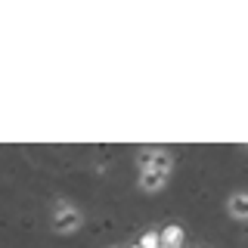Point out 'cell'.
Returning <instances> with one entry per match:
<instances>
[{
    "mask_svg": "<svg viewBox=\"0 0 248 248\" xmlns=\"http://www.w3.org/2000/svg\"><path fill=\"white\" fill-rule=\"evenodd\" d=\"M230 211L236 214V217H248V196H232Z\"/></svg>",
    "mask_w": 248,
    "mask_h": 248,
    "instance_id": "3957f363",
    "label": "cell"
},
{
    "mask_svg": "<svg viewBox=\"0 0 248 248\" xmlns=\"http://www.w3.org/2000/svg\"><path fill=\"white\" fill-rule=\"evenodd\" d=\"M140 183H143V189H158L161 183H165V174H158V170H146L143 177H140Z\"/></svg>",
    "mask_w": 248,
    "mask_h": 248,
    "instance_id": "7a4b0ae2",
    "label": "cell"
},
{
    "mask_svg": "<svg viewBox=\"0 0 248 248\" xmlns=\"http://www.w3.org/2000/svg\"><path fill=\"white\" fill-rule=\"evenodd\" d=\"M152 155H155V152H140V165H143L146 170L152 168Z\"/></svg>",
    "mask_w": 248,
    "mask_h": 248,
    "instance_id": "5b68a950",
    "label": "cell"
},
{
    "mask_svg": "<svg viewBox=\"0 0 248 248\" xmlns=\"http://www.w3.org/2000/svg\"><path fill=\"white\" fill-rule=\"evenodd\" d=\"M78 223H81V217H78V211H62V214H59V220H56V230L68 232V230H75Z\"/></svg>",
    "mask_w": 248,
    "mask_h": 248,
    "instance_id": "6da1fadb",
    "label": "cell"
},
{
    "mask_svg": "<svg viewBox=\"0 0 248 248\" xmlns=\"http://www.w3.org/2000/svg\"><path fill=\"white\" fill-rule=\"evenodd\" d=\"M152 170L168 174V170H170V158H168V155H161V152H155V155H152Z\"/></svg>",
    "mask_w": 248,
    "mask_h": 248,
    "instance_id": "277c9868",
    "label": "cell"
}]
</instances>
